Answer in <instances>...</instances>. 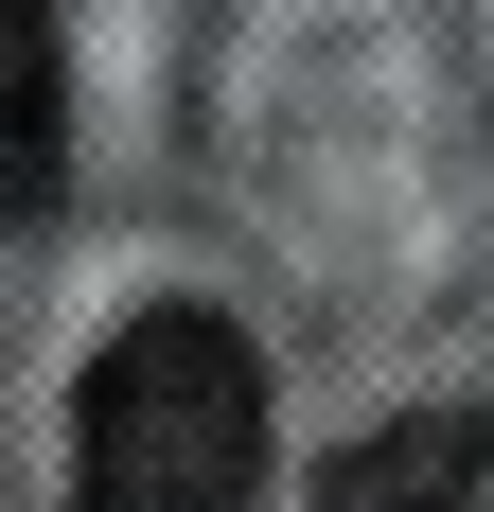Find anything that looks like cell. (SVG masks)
<instances>
[{"instance_id":"obj_1","label":"cell","mask_w":494,"mask_h":512,"mask_svg":"<svg viewBox=\"0 0 494 512\" xmlns=\"http://www.w3.org/2000/svg\"><path fill=\"white\" fill-rule=\"evenodd\" d=\"M265 495V354L212 301L124 318L71 389V512H247Z\"/></svg>"},{"instance_id":"obj_2","label":"cell","mask_w":494,"mask_h":512,"mask_svg":"<svg viewBox=\"0 0 494 512\" xmlns=\"http://www.w3.org/2000/svg\"><path fill=\"white\" fill-rule=\"evenodd\" d=\"M477 477H494V424L477 407H406V424H371V442L336 460L318 512H477Z\"/></svg>"},{"instance_id":"obj_3","label":"cell","mask_w":494,"mask_h":512,"mask_svg":"<svg viewBox=\"0 0 494 512\" xmlns=\"http://www.w3.org/2000/svg\"><path fill=\"white\" fill-rule=\"evenodd\" d=\"M53 142H71L53 0H0V230H18V212H53Z\"/></svg>"}]
</instances>
